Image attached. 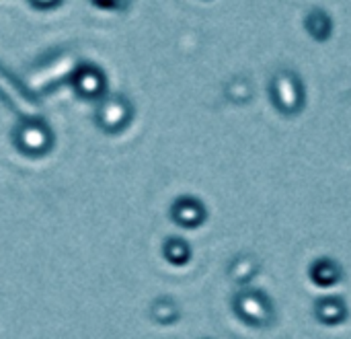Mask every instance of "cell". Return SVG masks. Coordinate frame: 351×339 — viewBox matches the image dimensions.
I'll use <instances>...</instances> for the list:
<instances>
[{
	"mask_svg": "<svg viewBox=\"0 0 351 339\" xmlns=\"http://www.w3.org/2000/svg\"><path fill=\"white\" fill-rule=\"evenodd\" d=\"M271 101L284 115H296L302 111L306 95L300 76L294 70H278L269 84Z\"/></svg>",
	"mask_w": 351,
	"mask_h": 339,
	"instance_id": "6da1fadb",
	"label": "cell"
},
{
	"mask_svg": "<svg viewBox=\"0 0 351 339\" xmlns=\"http://www.w3.org/2000/svg\"><path fill=\"white\" fill-rule=\"evenodd\" d=\"M234 313L253 327H269L276 321V309L269 296L261 290L245 288L232 301Z\"/></svg>",
	"mask_w": 351,
	"mask_h": 339,
	"instance_id": "7a4b0ae2",
	"label": "cell"
},
{
	"mask_svg": "<svg viewBox=\"0 0 351 339\" xmlns=\"http://www.w3.org/2000/svg\"><path fill=\"white\" fill-rule=\"evenodd\" d=\"M14 144L16 148L33 159H39L47 154L53 146V134L47 128L45 121L33 117V119H23L14 128Z\"/></svg>",
	"mask_w": 351,
	"mask_h": 339,
	"instance_id": "3957f363",
	"label": "cell"
},
{
	"mask_svg": "<svg viewBox=\"0 0 351 339\" xmlns=\"http://www.w3.org/2000/svg\"><path fill=\"white\" fill-rule=\"evenodd\" d=\"M132 117H134V105L121 93L107 95L105 99H101L97 105V111H95L97 126L107 134L121 132L132 121Z\"/></svg>",
	"mask_w": 351,
	"mask_h": 339,
	"instance_id": "277c9868",
	"label": "cell"
},
{
	"mask_svg": "<svg viewBox=\"0 0 351 339\" xmlns=\"http://www.w3.org/2000/svg\"><path fill=\"white\" fill-rule=\"evenodd\" d=\"M74 68H76V58L70 51H64L58 58H51L49 62H43L29 72V91L41 93L47 86H53L66 74L74 76L76 72Z\"/></svg>",
	"mask_w": 351,
	"mask_h": 339,
	"instance_id": "5b68a950",
	"label": "cell"
},
{
	"mask_svg": "<svg viewBox=\"0 0 351 339\" xmlns=\"http://www.w3.org/2000/svg\"><path fill=\"white\" fill-rule=\"evenodd\" d=\"M72 84L76 89V93L84 99H105V91H107V78L103 74L101 68H97L95 64H82L80 68H76L74 76H72Z\"/></svg>",
	"mask_w": 351,
	"mask_h": 339,
	"instance_id": "8992f818",
	"label": "cell"
},
{
	"mask_svg": "<svg viewBox=\"0 0 351 339\" xmlns=\"http://www.w3.org/2000/svg\"><path fill=\"white\" fill-rule=\"evenodd\" d=\"M171 218L179 226L195 229V226H202L206 222L208 210H206V206L197 198H193V196H181L171 206Z\"/></svg>",
	"mask_w": 351,
	"mask_h": 339,
	"instance_id": "52a82bcc",
	"label": "cell"
},
{
	"mask_svg": "<svg viewBox=\"0 0 351 339\" xmlns=\"http://www.w3.org/2000/svg\"><path fill=\"white\" fill-rule=\"evenodd\" d=\"M341 278H343V270L333 257H319L311 266V280L321 288L335 286L341 282Z\"/></svg>",
	"mask_w": 351,
	"mask_h": 339,
	"instance_id": "ba28073f",
	"label": "cell"
},
{
	"mask_svg": "<svg viewBox=\"0 0 351 339\" xmlns=\"http://www.w3.org/2000/svg\"><path fill=\"white\" fill-rule=\"evenodd\" d=\"M315 317L323 325H339L348 319V305L337 296H327L317 301Z\"/></svg>",
	"mask_w": 351,
	"mask_h": 339,
	"instance_id": "9c48e42d",
	"label": "cell"
},
{
	"mask_svg": "<svg viewBox=\"0 0 351 339\" xmlns=\"http://www.w3.org/2000/svg\"><path fill=\"white\" fill-rule=\"evenodd\" d=\"M257 272H259V259L251 253L237 255L228 266V278L239 286H247L257 276Z\"/></svg>",
	"mask_w": 351,
	"mask_h": 339,
	"instance_id": "30bf717a",
	"label": "cell"
},
{
	"mask_svg": "<svg viewBox=\"0 0 351 339\" xmlns=\"http://www.w3.org/2000/svg\"><path fill=\"white\" fill-rule=\"evenodd\" d=\"M304 29H306V33L315 41L325 43L331 37V33H333V21H331V16L323 8H315V10L306 12V16H304Z\"/></svg>",
	"mask_w": 351,
	"mask_h": 339,
	"instance_id": "8fae6325",
	"label": "cell"
},
{
	"mask_svg": "<svg viewBox=\"0 0 351 339\" xmlns=\"http://www.w3.org/2000/svg\"><path fill=\"white\" fill-rule=\"evenodd\" d=\"M181 317L179 305L169 296H158L150 305V319L158 325H173Z\"/></svg>",
	"mask_w": 351,
	"mask_h": 339,
	"instance_id": "7c38bea8",
	"label": "cell"
},
{
	"mask_svg": "<svg viewBox=\"0 0 351 339\" xmlns=\"http://www.w3.org/2000/svg\"><path fill=\"white\" fill-rule=\"evenodd\" d=\"M162 255L171 266H185L191 259V247L181 237H169L162 243Z\"/></svg>",
	"mask_w": 351,
	"mask_h": 339,
	"instance_id": "4fadbf2b",
	"label": "cell"
},
{
	"mask_svg": "<svg viewBox=\"0 0 351 339\" xmlns=\"http://www.w3.org/2000/svg\"><path fill=\"white\" fill-rule=\"evenodd\" d=\"M224 95L234 105H247L253 99V84L245 76H234L230 82H226Z\"/></svg>",
	"mask_w": 351,
	"mask_h": 339,
	"instance_id": "5bb4252c",
	"label": "cell"
}]
</instances>
